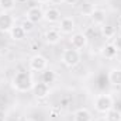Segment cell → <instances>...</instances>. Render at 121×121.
I'll return each instance as SVG.
<instances>
[{
  "mask_svg": "<svg viewBox=\"0 0 121 121\" xmlns=\"http://www.w3.org/2000/svg\"><path fill=\"white\" fill-rule=\"evenodd\" d=\"M11 85H13L14 90L20 91V93H27V91L32 90V87H34V79H32L30 72H27V70H18L13 76Z\"/></svg>",
  "mask_w": 121,
  "mask_h": 121,
  "instance_id": "cell-1",
  "label": "cell"
},
{
  "mask_svg": "<svg viewBox=\"0 0 121 121\" xmlns=\"http://www.w3.org/2000/svg\"><path fill=\"white\" fill-rule=\"evenodd\" d=\"M93 103H94L96 111L100 113V114H106L107 111H110L111 108H114V99H113L111 94H106V93L96 94Z\"/></svg>",
  "mask_w": 121,
  "mask_h": 121,
  "instance_id": "cell-2",
  "label": "cell"
},
{
  "mask_svg": "<svg viewBox=\"0 0 121 121\" xmlns=\"http://www.w3.org/2000/svg\"><path fill=\"white\" fill-rule=\"evenodd\" d=\"M62 63L68 68H75L80 63L82 60V54L79 49H75V48H69V49H65L63 54H62Z\"/></svg>",
  "mask_w": 121,
  "mask_h": 121,
  "instance_id": "cell-3",
  "label": "cell"
},
{
  "mask_svg": "<svg viewBox=\"0 0 121 121\" xmlns=\"http://www.w3.org/2000/svg\"><path fill=\"white\" fill-rule=\"evenodd\" d=\"M28 66H30L31 70H34V72H44L48 68V59L44 55L37 54V55H34L30 59Z\"/></svg>",
  "mask_w": 121,
  "mask_h": 121,
  "instance_id": "cell-4",
  "label": "cell"
},
{
  "mask_svg": "<svg viewBox=\"0 0 121 121\" xmlns=\"http://www.w3.org/2000/svg\"><path fill=\"white\" fill-rule=\"evenodd\" d=\"M14 26H16L14 17L10 13L0 11V31L1 32H10Z\"/></svg>",
  "mask_w": 121,
  "mask_h": 121,
  "instance_id": "cell-5",
  "label": "cell"
},
{
  "mask_svg": "<svg viewBox=\"0 0 121 121\" xmlns=\"http://www.w3.org/2000/svg\"><path fill=\"white\" fill-rule=\"evenodd\" d=\"M26 18L30 20L31 23H34V24H38V23H41L44 20V10L39 6H32V7H30L27 10Z\"/></svg>",
  "mask_w": 121,
  "mask_h": 121,
  "instance_id": "cell-6",
  "label": "cell"
},
{
  "mask_svg": "<svg viewBox=\"0 0 121 121\" xmlns=\"http://www.w3.org/2000/svg\"><path fill=\"white\" fill-rule=\"evenodd\" d=\"M76 30V23L72 17H63L60 18L59 23V32L60 34H66V35H70V34H75Z\"/></svg>",
  "mask_w": 121,
  "mask_h": 121,
  "instance_id": "cell-7",
  "label": "cell"
},
{
  "mask_svg": "<svg viewBox=\"0 0 121 121\" xmlns=\"http://www.w3.org/2000/svg\"><path fill=\"white\" fill-rule=\"evenodd\" d=\"M70 44H72V48L80 51L87 47V35L83 32H75V34H72Z\"/></svg>",
  "mask_w": 121,
  "mask_h": 121,
  "instance_id": "cell-8",
  "label": "cell"
},
{
  "mask_svg": "<svg viewBox=\"0 0 121 121\" xmlns=\"http://www.w3.org/2000/svg\"><path fill=\"white\" fill-rule=\"evenodd\" d=\"M49 86L44 82H39V83H34V87H32V93L34 96L38 99V100H42V99H47L49 96Z\"/></svg>",
  "mask_w": 121,
  "mask_h": 121,
  "instance_id": "cell-9",
  "label": "cell"
},
{
  "mask_svg": "<svg viewBox=\"0 0 121 121\" xmlns=\"http://www.w3.org/2000/svg\"><path fill=\"white\" fill-rule=\"evenodd\" d=\"M107 11L104 9H93L90 13V20L94 26H103L106 23Z\"/></svg>",
  "mask_w": 121,
  "mask_h": 121,
  "instance_id": "cell-10",
  "label": "cell"
},
{
  "mask_svg": "<svg viewBox=\"0 0 121 121\" xmlns=\"http://www.w3.org/2000/svg\"><path fill=\"white\" fill-rule=\"evenodd\" d=\"M44 20L49 24L58 23V21H60V11L56 7H48L44 11Z\"/></svg>",
  "mask_w": 121,
  "mask_h": 121,
  "instance_id": "cell-11",
  "label": "cell"
},
{
  "mask_svg": "<svg viewBox=\"0 0 121 121\" xmlns=\"http://www.w3.org/2000/svg\"><path fill=\"white\" fill-rule=\"evenodd\" d=\"M44 41H45L48 45H56V44H59L60 32L58 30H54V28L47 30L45 34H44Z\"/></svg>",
  "mask_w": 121,
  "mask_h": 121,
  "instance_id": "cell-12",
  "label": "cell"
},
{
  "mask_svg": "<svg viewBox=\"0 0 121 121\" xmlns=\"http://www.w3.org/2000/svg\"><path fill=\"white\" fill-rule=\"evenodd\" d=\"M73 121H91V113L85 107L78 108L73 113Z\"/></svg>",
  "mask_w": 121,
  "mask_h": 121,
  "instance_id": "cell-13",
  "label": "cell"
},
{
  "mask_svg": "<svg viewBox=\"0 0 121 121\" xmlns=\"http://www.w3.org/2000/svg\"><path fill=\"white\" fill-rule=\"evenodd\" d=\"M108 82L113 86H121V69L120 68H113L108 72Z\"/></svg>",
  "mask_w": 121,
  "mask_h": 121,
  "instance_id": "cell-14",
  "label": "cell"
},
{
  "mask_svg": "<svg viewBox=\"0 0 121 121\" xmlns=\"http://www.w3.org/2000/svg\"><path fill=\"white\" fill-rule=\"evenodd\" d=\"M26 35H27V32L23 30L21 26H14L10 31V38L13 41H23L26 38Z\"/></svg>",
  "mask_w": 121,
  "mask_h": 121,
  "instance_id": "cell-15",
  "label": "cell"
},
{
  "mask_svg": "<svg viewBox=\"0 0 121 121\" xmlns=\"http://www.w3.org/2000/svg\"><path fill=\"white\" fill-rule=\"evenodd\" d=\"M117 54H118V51L116 49V47L113 44H106L103 47V49H101V55L106 59H114L117 56Z\"/></svg>",
  "mask_w": 121,
  "mask_h": 121,
  "instance_id": "cell-16",
  "label": "cell"
},
{
  "mask_svg": "<svg viewBox=\"0 0 121 121\" xmlns=\"http://www.w3.org/2000/svg\"><path fill=\"white\" fill-rule=\"evenodd\" d=\"M55 80H56V73H55L54 70L45 69V70L42 72V80H41V82H44V83H47L48 86H51L52 83H55Z\"/></svg>",
  "mask_w": 121,
  "mask_h": 121,
  "instance_id": "cell-17",
  "label": "cell"
},
{
  "mask_svg": "<svg viewBox=\"0 0 121 121\" xmlns=\"http://www.w3.org/2000/svg\"><path fill=\"white\" fill-rule=\"evenodd\" d=\"M100 31H101V35L104 38H113V37H116V27L111 26V24H103V26H100Z\"/></svg>",
  "mask_w": 121,
  "mask_h": 121,
  "instance_id": "cell-18",
  "label": "cell"
},
{
  "mask_svg": "<svg viewBox=\"0 0 121 121\" xmlns=\"http://www.w3.org/2000/svg\"><path fill=\"white\" fill-rule=\"evenodd\" d=\"M16 1L17 0H0V10L6 11V13H10L11 10H14Z\"/></svg>",
  "mask_w": 121,
  "mask_h": 121,
  "instance_id": "cell-19",
  "label": "cell"
},
{
  "mask_svg": "<svg viewBox=\"0 0 121 121\" xmlns=\"http://www.w3.org/2000/svg\"><path fill=\"white\" fill-rule=\"evenodd\" d=\"M106 121H121V111L117 108H111L106 113Z\"/></svg>",
  "mask_w": 121,
  "mask_h": 121,
  "instance_id": "cell-20",
  "label": "cell"
},
{
  "mask_svg": "<svg viewBox=\"0 0 121 121\" xmlns=\"http://www.w3.org/2000/svg\"><path fill=\"white\" fill-rule=\"evenodd\" d=\"M20 26L23 27V30L26 31L27 34H28V32H32V31H34V23H31L30 20H27V18H26V20H23V23H21Z\"/></svg>",
  "mask_w": 121,
  "mask_h": 121,
  "instance_id": "cell-21",
  "label": "cell"
},
{
  "mask_svg": "<svg viewBox=\"0 0 121 121\" xmlns=\"http://www.w3.org/2000/svg\"><path fill=\"white\" fill-rule=\"evenodd\" d=\"M111 44L116 47V49H117L118 52H121V35H118L117 38H114V41H113Z\"/></svg>",
  "mask_w": 121,
  "mask_h": 121,
  "instance_id": "cell-22",
  "label": "cell"
},
{
  "mask_svg": "<svg viewBox=\"0 0 121 121\" xmlns=\"http://www.w3.org/2000/svg\"><path fill=\"white\" fill-rule=\"evenodd\" d=\"M6 118H7V117H6V113L0 110V121H6Z\"/></svg>",
  "mask_w": 121,
  "mask_h": 121,
  "instance_id": "cell-23",
  "label": "cell"
},
{
  "mask_svg": "<svg viewBox=\"0 0 121 121\" xmlns=\"http://www.w3.org/2000/svg\"><path fill=\"white\" fill-rule=\"evenodd\" d=\"M63 3H65V4H76L78 0H63Z\"/></svg>",
  "mask_w": 121,
  "mask_h": 121,
  "instance_id": "cell-24",
  "label": "cell"
},
{
  "mask_svg": "<svg viewBox=\"0 0 121 121\" xmlns=\"http://www.w3.org/2000/svg\"><path fill=\"white\" fill-rule=\"evenodd\" d=\"M49 3H52V4H63V0H49Z\"/></svg>",
  "mask_w": 121,
  "mask_h": 121,
  "instance_id": "cell-25",
  "label": "cell"
},
{
  "mask_svg": "<svg viewBox=\"0 0 121 121\" xmlns=\"http://www.w3.org/2000/svg\"><path fill=\"white\" fill-rule=\"evenodd\" d=\"M38 4H45V3H49V0H35Z\"/></svg>",
  "mask_w": 121,
  "mask_h": 121,
  "instance_id": "cell-26",
  "label": "cell"
},
{
  "mask_svg": "<svg viewBox=\"0 0 121 121\" xmlns=\"http://www.w3.org/2000/svg\"><path fill=\"white\" fill-rule=\"evenodd\" d=\"M117 26H118V28H121V16L117 18Z\"/></svg>",
  "mask_w": 121,
  "mask_h": 121,
  "instance_id": "cell-27",
  "label": "cell"
},
{
  "mask_svg": "<svg viewBox=\"0 0 121 121\" xmlns=\"http://www.w3.org/2000/svg\"><path fill=\"white\" fill-rule=\"evenodd\" d=\"M26 121H35V120H34V118H27Z\"/></svg>",
  "mask_w": 121,
  "mask_h": 121,
  "instance_id": "cell-28",
  "label": "cell"
},
{
  "mask_svg": "<svg viewBox=\"0 0 121 121\" xmlns=\"http://www.w3.org/2000/svg\"><path fill=\"white\" fill-rule=\"evenodd\" d=\"M118 68L121 69V59H120V62H118Z\"/></svg>",
  "mask_w": 121,
  "mask_h": 121,
  "instance_id": "cell-29",
  "label": "cell"
}]
</instances>
